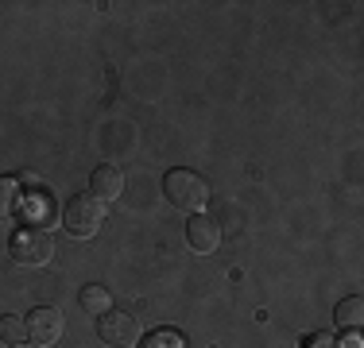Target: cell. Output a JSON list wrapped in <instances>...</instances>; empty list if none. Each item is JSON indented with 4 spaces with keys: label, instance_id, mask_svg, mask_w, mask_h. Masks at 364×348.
I'll use <instances>...</instances> for the list:
<instances>
[{
    "label": "cell",
    "instance_id": "1",
    "mask_svg": "<svg viewBox=\"0 0 364 348\" xmlns=\"http://www.w3.org/2000/svg\"><path fill=\"white\" fill-rule=\"evenodd\" d=\"M163 194H167V202L175 209L194 213V217L210 205V186H205V178L194 174V170H186V167L167 170V178H163Z\"/></svg>",
    "mask_w": 364,
    "mask_h": 348
},
{
    "label": "cell",
    "instance_id": "2",
    "mask_svg": "<svg viewBox=\"0 0 364 348\" xmlns=\"http://www.w3.org/2000/svg\"><path fill=\"white\" fill-rule=\"evenodd\" d=\"M105 224V202H97L93 194H74L63 209V229L74 240H93Z\"/></svg>",
    "mask_w": 364,
    "mask_h": 348
},
{
    "label": "cell",
    "instance_id": "3",
    "mask_svg": "<svg viewBox=\"0 0 364 348\" xmlns=\"http://www.w3.org/2000/svg\"><path fill=\"white\" fill-rule=\"evenodd\" d=\"M8 251L20 267H43L50 256H55V240H50L47 229H36V224H20L8 240Z\"/></svg>",
    "mask_w": 364,
    "mask_h": 348
},
{
    "label": "cell",
    "instance_id": "4",
    "mask_svg": "<svg viewBox=\"0 0 364 348\" xmlns=\"http://www.w3.org/2000/svg\"><path fill=\"white\" fill-rule=\"evenodd\" d=\"M97 337L105 348H136L140 344V317L128 310H109L97 317Z\"/></svg>",
    "mask_w": 364,
    "mask_h": 348
},
{
    "label": "cell",
    "instance_id": "5",
    "mask_svg": "<svg viewBox=\"0 0 364 348\" xmlns=\"http://www.w3.org/2000/svg\"><path fill=\"white\" fill-rule=\"evenodd\" d=\"M23 329H28V341L36 348H50V344L63 341L66 317H63V310H55V306H36L23 317Z\"/></svg>",
    "mask_w": 364,
    "mask_h": 348
},
{
    "label": "cell",
    "instance_id": "6",
    "mask_svg": "<svg viewBox=\"0 0 364 348\" xmlns=\"http://www.w3.org/2000/svg\"><path fill=\"white\" fill-rule=\"evenodd\" d=\"M90 194L97 197V202H117L120 194H124V170L112 167V163H101V167H93L90 174Z\"/></svg>",
    "mask_w": 364,
    "mask_h": 348
},
{
    "label": "cell",
    "instance_id": "7",
    "mask_svg": "<svg viewBox=\"0 0 364 348\" xmlns=\"http://www.w3.org/2000/svg\"><path fill=\"white\" fill-rule=\"evenodd\" d=\"M186 244H190L194 251H202V256L218 251V244H221V229H218V221H210V217L198 213L194 221L186 224Z\"/></svg>",
    "mask_w": 364,
    "mask_h": 348
},
{
    "label": "cell",
    "instance_id": "8",
    "mask_svg": "<svg viewBox=\"0 0 364 348\" xmlns=\"http://www.w3.org/2000/svg\"><path fill=\"white\" fill-rule=\"evenodd\" d=\"M333 321L341 329H349V333H357L360 321H364V298H357V294H353V298H341L333 310Z\"/></svg>",
    "mask_w": 364,
    "mask_h": 348
},
{
    "label": "cell",
    "instance_id": "9",
    "mask_svg": "<svg viewBox=\"0 0 364 348\" xmlns=\"http://www.w3.org/2000/svg\"><path fill=\"white\" fill-rule=\"evenodd\" d=\"M77 302H82V310L90 313V317H101V313L112 310V294L105 290V286H82V294H77Z\"/></svg>",
    "mask_w": 364,
    "mask_h": 348
},
{
    "label": "cell",
    "instance_id": "10",
    "mask_svg": "<svg viewBox=\"0 0 364 348\" xmlns=\"http://www.w3.org/2000/svg\"><path fill=\"white\" fill-rule=\"evenodd\" d=\"M0 341H4L8 348L23 344L28 341V329H23V317H16V313H4L0 317Z\"/></svg>",
    "mask_w": 364,
    "mask_h": 348
},
{
    "label": "cell",
    "instance_id": "11",
    "mask_svg": "<svg viewBox=\"0 0 364 348\" xmlns=\"http://www.w3.org/2000/svg\"><path fill=\"white\" fill-rule=\"evenodd\" d=\"M50 217H55V205H50V197L47 194H31V202H28V224H50Z\"/></svg>",
    "mask_w": 364,
    "mask_h": 348
},
{
    "label": "cell",
    "instance_id": "12",
    "mask_svg": "<svg viewBox=\"0 0 364 348\" xmlns=\"http://www.w3.org/2000/svg\"><path fill=\"white\" fill-rule=\"evenodd\" d=\"M20 202V186H16V178H4L0 174V217H8Z\"/></svg>",
    "mask_w": 364,
    "mask_h": 348
},
{
    "label": "cell",
    "instance_id": "13",
    "mask_svg": "<svg viewBox=\"0 0 364 348\" xmlns=\"http://www.w3.org/2000/svg\"><path fill=\"white\" fill-rule=\"evenodd\" d=\"M147 348H186V344H182V337L175 329H155V333L147 337Z\"/></svg>",
    "mask_w": 364,
    "mask_h": 348
},
{
    "label": "cell",
    "instance_id": "14",
    "mask_svg": "<svg viewBox=\"0 0 364 348\" xmlns=\"http://www.w3.org/2000/svg\"><path fill=\"white\" fill-rule=\"evenodd\" d=\"M302 348H337V341L329 333H314V337H306V344Z\"/></svg>",
    "mask_w": 364,
    "mask_h": 348
},
{
    "label": "cell",
    "instance_id": "15",
    "mask_svg": "<svg viewBox=\"0 0 364 348\" xmlns=\"http://www.w3.org/2000/svg\"><path fill=\"white\" fill-rule=\"evenodd\" d=\"M345 348H360V337L353 333V337H349V344H345Z\"/></svg>",
    "mask_w": 364,
    "mask_h": 348
},
{
    "label": "cell",
    "instance_id": "16",
    "mask_svg": "<svg viewBox=\"0 0 364 348\" xmlns=\"http://www.w3.org/2000/svg\"><path fill=\"white\" fill-rule=\"evenodd\" d=\"M16 348H28V344H16Z\"/></svg>",
    "mask_w": 364,
    "mask_h": 348
}]
</instances>
